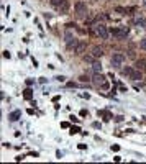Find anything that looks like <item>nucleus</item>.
<instances>
[{"label": "nucleus", "instance_id": "18", "mask_svg": "<svg viewBox=\"0 0 146 164\" xmlns=\"http://www.w3.org/2000/svg\"><path fill=\"white\" fill-rule=\"evenodd\" d=\"M84 59H85V62H94V56H85Z\"/></svg>", "mask_w": 146, "mask_h": 164}, {"label": "nucleus", "instance_id": "16", "mask_svg": "<svg viewBox=\"0 0 146 164\" xmlns=\"http://www.w3.org/2000/svg\"><path fill=\"white\" fill-rule=\"evenodd\" d=\"M139 48H141V49H144V51H146V38H143L141 41H139Z\"/></svg>", "mask_w": 146, "mask_h": 164}, {"label": "nucleus", "instance_id": "11", "mask_svg": "<svg viewBox=\"0 0 146 164\" xmlns=\"http://www.w3.org/2000/svg\"><path fill=\"white\" fill-rule=\"evenodd\" d=\"M92 56H94V57H102L103 56V49L98 48V46H95V48L92 49Z\"/></svg>", "mask_w": 146, "mask_h": 164}, {"label": "nucleus", "instance_id": "24", "mask_svg": "<svg viewBox=\"0 0 146 164\" xmlns=\"http://www.w3.org/2000/svg\"><path fill=\"white\" fill-rule=\"evenodd\" d=\"M57 80H59V82H64V79H66V77H62V75H59V77H56Z\"/></svg>", "mask_w": 146, "mask_h": 164}, {"label": "nucleus", "instance_id": "13", "mask_svg": "<svg viewBox=\"0 0 146 164\" xmlns=\"http://www.w3.org/2000/svg\"><path fill=\"white\" fill-rule=\"evenodd\" d=\"M135 23H136V26H141L143 30H146V18L139 16V18H136V20H135Z\"/></svg>", "mask_w": 146, "mask_h": 164}, {"label": "nucleus", "instance_id": "9", "mask_svg": "<svg viewBox=\"0 0 146 164\" xmlns=\"http://www.w3.org/2000/svg\"><path fill=\"white\" fill-rule=\"evenodd\" d=\"M92 71H94V74H100L102 72V64L98 61H94L92 62Z\"/></svg>", "mask_w": 146, "mask_h": 164}, {"label": "nucleus", "instance_id": "5", "mask_svg": "<svg viewBox=\"0 0 146 164\" xmlns=\"http://www.w3.org/2000/svg\"><path fill=\"white\" fill-rule=\"evenodd\" d=\"M74 10H75V13H77L79 16H84L87 13V3L77 2V3H75V7H74Z\"/></svg>", "mask_w": 146, "mask_h": 164}, {"label": "nucleus", "instance_id": "8", "mask_svg": "<svg viewBox=\"0 0 146 164\" xmlns=\"http://www.w3.org/2000/svg\"><path fill=\"white\" fill-rule=\"evenodd\" d=\"M128 77H130V79H133V80H139V79H143V74H141V71H138V69H136V71L133 69V71H131V74L128 75Z\"/></svg>", "mask_w": 146, "mask_h": 164}, {"label": "nucleus", "instance_id": "14", "mask_svg": "<svg viewBox=\"0 0 146 164\" xmlns=\"http://www.w3.org/2000/svg\"><path fill=\"white\" fill-rule=\"evenodd\" d=\"M23 95H25V98H28V100H30V98L33 97V90H31V89H26L25 92H23Z\"/></svg>", "mask_w": 146, "mask_h": 164}, {"label": "nucleus", "instance_id": "7", "mask_svg": "<svg viewBox=\"0 0 146 164\" xmlns=\"http://www.w3.org/2000/svg\"><path fill=\"white\" fill-rule=\"evenodd\" d=\"M87 49V43H84V41H80V43L75 46V49H74V52L75 54H82V52Z\"/></svg>", "mask_w": 146, "mask_h": 164}, {"label": "nucleus", "instance_id": "23", "mask_svg": "<svg viewBox=\"0 0 146 164\" xmlns=\"http://www.w3.org/2000/svg\"><path fill=\"white\" fill-rule=\"evenodd\" d=\"M26 85H33V80L31 79H26Z\"/></svg>", "mask_w": 146, "mask_h": 164}, {"label": "nucleus", "instance_id": "2", "mask_svg": "<svg viewBox=\"0 0 146 164\" xmlns=\"http://www.w3.org/2000/svg\"><path fill=\"white\" fill-rule=\"evenodd\" d=\"M92 82H94L97 87H102L103 90L108 89V82H107V79H105V75H103L102 72H100V74H95L94 79H92Z\"/></svg>", "mask_w": 146, "mask_h": 164}, {"label": "nucleus", "instance_id": "15", "mask_svg": "<svg viewBox=\"0 0 146 164\" xmlns=\"http://www.w3.org/2000/svg\"><path fill=\"white\" fill-rule=\"evenodd\" d=\"M135 67L138 69V71H141V69H144V62L143 61H136L135 62Z\"/></svg>", "mask_w": 146, "mask_h": 164}, {"label": "nucleus", "instance_id": "17", "mask_svg": "<svg viewBox=\"0 0 146 164\" xmlns=\"http://www.w3.org/2000/svg\"><path fill=\"white\" fill-rule=\"evenodd\" d=\"M131 71H133V67H125V69H123V74H125V75H130Z\"/></svg>", "mask_w": 146, "mask_h": 164}, {"label": "nucleus", "instance_id": "25", "mask_svg": "<svg viewBox=\"0 0 146 164\" xmlns=\"http://www.w3.org/2000/svg\"><path fill=\"white\" fill-rule=\"evenodd\" d=\"M143 5H144V7H146V0H143Z\"/></svg>", "mask_w": 146, "mask_h": 164}, {"label": "nucleus", "instance_id": "21", "mask_svg": "<svg viewBox=\"0 0 146 164\" xmlns=\"http://www.w3.org/2000/svg\"><path fill=\"white\" fill-rule=\"evenodd\" d=\"M3 56H5V57H8V59H10V52H8V51H3Z\"/></svg>", "mask_w": 146, "mask_h": 164}, {"label": "nucleus", "instance_id": "22", "mask_svg": "<svg viewBox=\"0 0 146 164\" xmlns=\"http://www.w3.org/2000/svg\"><path fill=\"white\" fill-rule=\"evenodd\" d=\"M112 149H113V151H118V149H120V146H118V144H115V146H112Z\"/></svg>", "mask_w": 146, "mask_h": 164}, {"label": "nucleus", "instance_id": "4", "mask_svg": "<svg viewBox=\"0 0 146 164\" xmlns=\"http://www.w3.org/2000/svg\"><path fill=\"white\" fill-rule=\"evenodd\" d=\"M95 34H97V36H100L102 39H107V38H108V30H107V26L97 25V26H95Z\"/></svg>", "mask_w": 146, "mask_h": 164}, {"label": "nucleus", "instance_id": "1", "mask_svg": "<svg viewBox=\"0 0 146 164\" xmlns=\"http://www.w3.org/2000/svg\"><path fill=\"white\" fill-rule=\"evenodd\" d=\"M49 3H51V7L56 11H59V13H67L69 8H71L69 0H49Z\"/></svg>", "mask_w": 146, "mask_h": 164}, {"label": "nucleus", "instance_id": "12", "mask_svg": "<svg viewBox=\"0 0 146 164\" xmlns=\"http://www.w3.org/2000/svg\"><path fill=\"white\" fill-rule=\"evenodd\" d=\"M20 116H21V112H20V110H15V112H11V113L8 115V118H10L11 121H16Z\"/></svg>", "mask_w": 146, "mask_h": 164}, {"label": "nucleus", "instance_id": "19", "mask_svg": "<svg viewBox=\"0 0 146 164\" xmlns=\"http://www.w3.org/2000/svg\"><path fill=\"white\" fill-rule=\"evenodd\" d=\"M79 131H80V130H79L77 126H72V128H71V134H75V133H79Z\"/></svg>", "mask_w": 146, "mask_h": 164}, {"label": "nucleus", "instance_id": "10", "mask_svg": "<svg viewBox=\"0 0 146 164\" xmlns=\"http://www.w3.org/2000/svg\"><path fill=\"white\" fill-rule=\"evenodd\" d=\"M79 44V41L75 39V38H71L69 41H66V46H67V49H75V46Z\"/></svg>", "mask_w": 146, "mask_h": 164}, {"label": "nucleus", "instance_id": "20", "mask_svg": "<svg viewBox=\"0 0 146 164\" xmlns=\"http://www.w3.org/2000/svg\"><path fill=\"white\" fill-rule=\"evenodd\" d=\"M79 79H80V80H82V82H89V80H90L89 77H87V75H80V77H79Z\"/></svg>", "mask_w": 146, "mask_h": 164}, {"label": "nucleus", "instance_id": "6", "mask_svg": "<svg viewBox=\"0 0 146 164\" xmlns=\"http://www.w3.org/2000/svg\"><path fill=\"white\" fill-rule=\"evenodd\" d=\"M112 34L116 38H126L128 34V28L123 26V28H115V30H112Z\"/></svg>", "mask_w": 146, "mask_h": 164}, {"label": "nucleus", "instance_id": "3", "mask_svg": "<svg viewBox=\"0 0 146 164\" xmlns=\"http://www.w3.org/2000/svg\"><path fill=\"white\" fill-rule=\"evenodd\" d=\"M123 61H125V56L121 54V52H113V56H112V67L118 69L121 64H123Z\"/></svg>", "mask_w": 146, "mask_h": 164}]
</instances>
